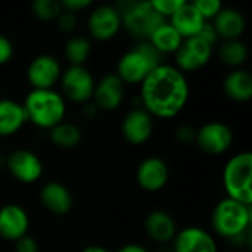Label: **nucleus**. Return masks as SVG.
I'll list each match as a JSON object with an SVG mask.
<instances>
[{
  "label": "nucleus",
  "instance_id": "nucleus-1",
  "mask_svg": "<svg viewBox=\"0 0 252 252\" xmlns=\"http://www.w3.org/2000/svg\"><path fill=\"white\" fill-rule=\"evenodd\" d=\"M189 83L186 74L173 65L161 63L140 83V102L154 118H174L189 100Z\"/></svg>",
  "mask_w": 252,
  "mask_h": 252
},
{
  "label": "nucleus",
  "instance_id": "nucleus-2",
  "mask_svg": "<svg viewBox=\"0 0 252 252\" xmlns=\"http://www.w3.org/2000/svg\"><path fill=\"white\" fill-rule=\"evenodd\" d=\"M22 106L27 120L44 130H50L62 123L66 114L63 96L53 89H31L27 93Z\"/></svg>",
  "mask_w": 252,
  "mask_h": 252
},
{
  "label": "nucleus",
  "instance_id": "nucleus-3",
  "mask_svg": "<svg viewBox=\"0 0 252 252\" xmlns=\"http://www.w3.org/2000/svg\"><path fill=\"white\" fill-rule=\"evenodd\" d=\"M252 213L250 205H244L230 198L217 202L211 213L213 230L224 239H236L251 227Z\"/></svg>",
  "mask_w": 252,
  "mask_h": 252
},
{
  "label": "nucleus",
  "instance_id": "nucleus-4",
  "mask_svg": "<svg viewBox=\"0 0 252 252\" xmlns=\"http://www.w3.org/2000/svg\"><path fill=\"white\" fill-rule=\"evenodd\" d=\"M158 65L161 55L145 40L120 56L115 74L124 84H140Z\"/></svg>",
  "mask_w": 252,
  "mask_h": 252
},
{
  "label": "nucleus",
  "instance_id": "nucleus-5",
  "mask_svg": "<svg viewBox=\"0 0 252 252\" xmlns=\"http://www.w3.org/2000/svg\"><path fill=\"white\" fill-rule=\"evenodd\" d=\"M223 188L226 198L244 205L252 204V154L250 151L233 155L223 168Z\"/></svg>",
  "mask_w": 252,
  "mask_h": 252
},
{
  "label": "nucleus",
  "instance_id": "nucleus-6",
  "mask_svg": "<svg viewBox=\"0 0 252 252\" xmlns=\"http://www.w3.org/2000/svg\"><path fill=\"white\" fill-rule=\"evenodd\" d=\"M121 16V22L128 32L142 38L143 41L164 22L162 18L146 0H123L114 4Z\"/></svg>",
  "mask_w": 252,
  "mask_h": 252
},
{
  "label": "nucleus",
  "instance_id": "nucleus-7",
  "mask_svg": "<svg viewBox=\"0 0 252 252\" xmlns=\"http://www.w3.org/2000/svg\"><path fill=\"white\" fill-rule=\"evenodd\" d=\"M61 87L63 96L74 103H89L93 99L94 92V78L86 66H72L69 65L61 75Z\"/></svg>",
  "mask_w": 252,
  "mask_h": 252
},
{
  "label": "nucleus",
  "instance_id": "nucleus-8",
  "mask_svg": "<svg viewBox=\"0 0 252 252\" xmlns=\"http://www.w3.org/2000/svg\"><path fill=\"white\" fill-rule=\"evenodd\" d=\"M213 49L214 46L208 44L198 35L183 40L180 47L174 53L176 68L180 69L183 74L199 71L210 62L213 56Z\"/></svg>",
  "mask_w": 252,
  "mask_h": 252
},
{
  "label": "nucleus",
  "instance_id": "nucleus-9",
  "mask_svg": "<svg viewBox=\"0 0 252 252\" xmlns=\"http://www.w3.org/2000/svg\"><path fill=\"white\" fill-rule=\"evenodd\" d=\"M6 170L15 180L31 185L43 176V162L34 151L19 148L6 157Z\"/></svg>",
  "mask_w": 252,
  "mask_h": 252
},
{
  "label": "nucleus",
  "instance_id": "nucleus-10",
  "mask_svg": "<svg viewBox=\"0 0 252 252\" xmlns=\"http://www.w3.org/2000/svg\"><path fill=\"white\" fill-rule=\"evenodd\" d=\"M195 143L207 155H221L233 145V131L226 123L210 121L196 128Z\"/></svg>",
  "mask_w": 252,
  "mask_h": 252
},
{
  "label": "nucleus",
  "instance_id": "nucleus-11",
  "mask_svg": "<svg viewBox=\"0 0 252 252\" xmlns=\"http://www.w3.org/2000/svg\"><path fill=\"white\" fill-rule=\"evenodd\" d=\"M121 16L114 4L96 6L87 19V30L92 38L97 41L112 40L121 30Z\"/></svg>",
  "mask_w": 252,
  "mask_h": 252
},
{
  "label": "nucleus",
  "instance_id": "nucleus-12",
  "mask_svg": "<svg viewBox=\"0 0 252 252\" xmlns=\"http://www.w3.org/2000/svg\"><path fill=\"white\" fill-rule=\"evenodd\" d=\"M61 75L62 68L59 61L49 53L37 55L27 66V80L32 89H53Z\"/></svg>",
  "mask_w": 252,
  "mask_h": 252
},
{
  "label": "nucleus",
  "instance_id": "nucleus-13",
  "mask_svg": "<svg viewBox=\"0 0 252 252\" xmlns=\"http://www.w3.org/2000/svg\"><path fill=\"white\" fill-rule=\"evenodd\" d=\"M136 180L139 186L151 193L162 190L170 180L168 164L159 157L145 158L136 171Z\"/></svg>",
  "mask_w": 252,
  "mask_h": 252
},
{
  "label": "nucleus",
  "instance_id": "nucleus-14",
  "mask_svg": "<svg viewBox=\"0 0 252 252\" xmlns=\"http://www.w3.org/2000/svg\"><path fill=\"white\" fill-rule=\"evenodd\" d=\"M154 133V118L143 109L134 108L126 114L121 123V134L130 145L140 146L146 143Z\"/></svg>",
  "mask_w": 252,
  "mask_h": 252
},
{
  "label": "nucleus",
  "instance_id": "nucleus-15",
  "mask_svg": "<svg viewBox=\"0 0 252 252\" xmlns=\"http://www.w3.org/2000/svg\"><path fill=\"white\" fill-rule=\"evenodd\" d=\"M30 230V217L24 207L6 204L0 208V238L7 242H16Z\"/></svg>",
  "mask_w": 252,
  "mask_h": 252
},
{
  "label": "nucleus",
  "instance_id": "nucleus-16",
  "mask_svg": "<svg viewBox=\"0 0 252 252\" xmlns=\"http://www.w3.org/2000/svg\"><path fill=\"white\" fill-rule=\"evenodd\" d=\"M173 252H219L214 236L202 227L179 230L173 239Z\"/></svg>",
  "mask_w": 252,
  "mask_h": 252
},
{
  "label": "nucleus",
  "instance_id": "nucleus-17",
  "mask_svg": "<svg viewBox=\"0 0 252 252\" xmlns=\"http://www.w3.org/2000/svg\"><path fill=\"white\" fill-rule=\"evenodd\" d=\"M124 99V83L112 72L103 75L96 84L93 92V103L102 111L117 109Z\"/></svg>",
  "mask_w": 252,
  "mask_h": 252
},
{
  "label": "nucleus",
  "instance_id": "nucleus-18",
  "mask_svg": "<svg viewBox=\"0 0 252 252\" xmlns=\"http://www.w3.org/2000/svg\"><path fill=\"white\" fill-rule=\"evenodd\" d=\"M40 202L49 213L55 216H65L72 210L74 198L63 183L52 180L41 186Z\"/></svg>",
  "mask_w": 252,
  "mask_h": 252
},
{
  "label": "nucleus",
  "instance_id": "nucleus-19",
  "mask_svg": "<svg viewBox=\"0 0 252 252\" xmlns=\"http://www.w3.org/2000/svg\"><path fill=\"white\" fill-rule=\"evenodd\" d=\"M211 24H213L219 38H223L224 41L239 40L247 27L245 16L242 15L241 10L235 9V7H224V6L214 16Z\"/></svg>",
  "mask_w": 252,
  "mask_h": 252
},
{
  "label": "nucleus",
  "instance_id": "nucleus-20",
  "mask_svg": "<svg viewBox=\"0 0 252 252\" xmlns=\"http://www.w3.org/2000/svg\"><path fill=\"white\" fill-rule=\"evenodd\" d=\"M145 230L154 242L165 245L173 242L177 233V226L170 213L164 210H154L145 219Z\"/></svg>",
  "mask_w": 252,
  "mask_h": 252
},
{
  "label": "nucleus",
  "instance_id": "nucleus-21",
  "mask_svg": "<svg viewBox=\"0 0 252 252\" xmlns=\"http://www.w3.org/2000/svg\"><path fill=\"white\" fill-rule=\"evenodd\" d=\"M168 22L180 34V37L186 40V38L195 37L207 21L199 15V12L196 10L192 1L185 0L183 4L168 19Z\"/></svg>",
  "mask_w": 252,
  "mask_h": 252
},
{
  "label": "nucleus",
  "instance_id": "nucleus-22",
  "mask_svg": "<svg viewBox=\"0 0 252 252\" xmlns=\"http://www.w3.org/2000/svg\"><path fill=\"white\" fill-rule=\"evenodd\" d=\"M27 121L22 103L13 99H0V137L16 134Z\"/></svg>",
  "mask_w": 252,
  "mask_h": 252
},
{
  "label": "nucleus",
  "instance_id": "nucleus-23",
  "mask_svg": "<svg viewBox=\"0 0 252 252\" xmlns=\"http://www.w3.org/2000/svg\"><path fill=\"white\" fill-rule=\"evenodd\" d=\"M224 94L235 102H248L252 97V75L250 71L238 68L230 71L223 80Z\"/></svg>",
  "mask_w": 252,
  "mask_h": 252
},
{
  "label": "nucleus",
  "instance_id": "nucleus-24",
  "mask_svg": "<svg viewBox=\"0 0 252 252\" xmlns=\"http://www.w3.org/2000/svg\"><path fill=\"white\" fill-rule=\"evenodd\" d=\"M161 56L164 53H176L180 47L183 38L180 34L170 25V22H164L161 27H158L146 40Z\"/></svg>",
  "mask_w": 252,
  "mask_h": 252
},
{
  "label": "nucleus",
  "instance_id": "nucleus-25",
  "mask_svg": "<svg viewBox=\"0 0 252 252\" xmlns=\"http://www.w3.org/2000/svg\"><path fill=\"white\" fill-rule=\"evenodd\" d=\"M49 139L58 148L72 149L80 145L83 139V133L78 126L68 121H62L49 130Z\"/></svg>",
  "mask_w": 252,
  "mask_h": 252
},
{
  "label": "nucleus",
  "instance_id": "nucleus-26",
  "mask_svg": "<svg viewBox=\"0 0 252 252\" xmlns=\"http://www.w3.org/2000/svg\"><path fill=\"white\" fill-rule=\"evenodd\" d=\"M248 55H250L248 47L241 38L223 41V44L219 49V56H220L221 62L235 69L241 68L247 62Z\"/></svg>",
  "mask_w": 252,
  "mask_h": 252
},
{
  "label": "nucleus",
  "instance_id": "nucleus-27",
  "mask_svg": "<svg viewBox=\"0 0 252 252\" xmlns=\"http://www.w3.org/2000/svg\"><path fill=\"white\" fill-rule=\"evenodd\" d=\"M92 53V43L83 35H72L65 44V56L72 66H84Z\"/></svg>",
  "mask_w": 252,
  "mask_h": 252
},
{
  "label": "nucleus",
  "instance_id": "nucleus-28",
  "mask_svg": "<svg viewBox=\"0 0 252 252\" xmlns=\"http://www.w3.org/2000/svg\"><path fill=\"white\" fill-rule=\"evenodd\" d=\"M34 16L41 21H52L59 16L62 12L61 3L56 0H35L31 6Z\"/></svg>",
  "mask_w": 252,
  "mask_h": 252
},
{
  "label": "nucleus",
  "instance_id": "nucleus-29",
  "mask_svg": "<svg viewBox=\"0 0 252 252\" xmlns=\"http://www.w3.org/2000/svg\"><path fill=\"white\" fill-rule=\"evenodd\" d=\"M193 6L196 7V10L199 12V15L208 21V19H214V16L221 10L223 4L219 0H195L192 1Z\"/></svg>",
  "mask_w": 252,
  "mask_h": 252
},
{
  "label": "nucleus",
  "instance_id": "nucleus-30",
  "mask_svg": "<svg viewBox=\"0 0 252 252\" xmlns=\"http://www.w3.org/2000/svg\"><path fill=\"white\" fill-rule=\"evenodd\" d=\"M185 0H152L149 1L151 6L167 21L174 15V12L183 4Z\"/></svg>",
  "mask_w": 252,
  "mask_h": 252
},
{
  "label": "nucleus",
  "instance_id": "nucleus-31",
  "mask_svg": "<svg viewBox=\"0 0 252 252\" xmlns=\"http://www.w3.org/2000/svg\"><path fill=\"white\" fill-rule=\"evenodd\" d=\"M56 25L62 32H72L77 27V13L62 9V12L56 18Z\"/></svg>",
  "mask_w": 252,
  "mask_h": 252
},
{
  "label": "nucleus",
  "instance_id": "nucleus-32",
  "mask_svg": "<svg viewBox=\"0 0 252 252\" xmlns=\"http://www.w3.org/2000/svg\"><path fill=\"white\" fill-rule=\"evenodd\" d=\"M176 140L182 145H192L196 140V128L190 124H182L176 128Z\"/></svg>",
  "mask_w": 252,
  "mask_h": 252
},
{
  "label": "nucleus",
  "instance_id": "nucleus-33",
  "mask_svg": "<svg viewBox=\"0 0 252 252\" xmlns=\"http://www.w3.org/2000/svg\"><path fill=\"white\" fill-rule=\"evenodd\" d=\"M15 244V252H38V242L31 235L19 238Z\"/></svg>",
  "mask_w": 252,
  "mask_h": 252
},
{
  "label": "nucleus",
  "instance_id": "nucleus-34",
  "mask_svg": "<svg viewBox=\"0 0 252 252\" xmlns=\"http://www.w3.org/2000/svg\"><path fill=\"white\" fill-rule=\"evenodd\" d=\"M13 52H15V49H13L12 41L6 35L0 34V66L6 65L12 59Z\"/></svg>",
  "mask_w": 252,
  "mask_h": 252
},
{
  "label": "nucleus",
  "instance_id": "nucleus-35",
  "mask_svg": "<svg viewBox=\"0 0 252 252\" xmlns=\"http://www.w3.org/2000/svg\"><path fill=\"white\" fill-rule=\"evenodd\" d=\"M59 3H61V7L63 10H68V12H72V13H77V12L84 10V9L92 6L90 0H62Z\"/></svg>",
  "mask_w": 252,
  "mask_h": 252
},
{
  "label": "nucleus",
  "instance_id": "nucleus-36",
  "mask_svg": "<svg viewBox=\"0 0 252 252\" xmlns=\"http://www.w3.org/2000/svg\"><path fill=\"white\" fill-rule=\"evenodd\" d=\"M196 35L201 37L202 40H205V41H207L208 44H211V46H214V44L219 41V35H217V32H216V30H214V27H213L211 22H205V24L202 25L201 31H199Z\"/></svg>",
  "mask_w": 252,
  "mask_h": 252
},
{
  "label": "nucleus",
  "instance_id": "nucleus-37",
  "mask_svg": "<svg viewBox=\"0 0 252 252\" xmlns=\"http://www.w3.org/2000/svg\"><path fill=\"white\" fill-rule=\"evenodd\" d=\"M115 252H149L143 245L140 244H126L123 247H120Z\"/></svg>",
  "mask_w": 252,
  "mask_h": 252
},
{
  "label": "nucleus",
  "instance_id": "nucleus-38",
  "mask_svg": "<svg viewBox=\"0 0 252 252\" xmlns=\"http://www.w3.org/2000/svg\"><path fill=\"white\" fill-rule=\"evenodd\" d=\"M81 252H111L108 248L102 247V245H87L86 248H83Z\"/></svg>",
  "mask_w": 252,
  "mask_h": 252
},
{
  "label": "nucleus",
  "instance_id": "nucleus-39",
  "mask_svg": "<svg viewBox=\"0 0 252 252\" xmlns=\"http://www.w3.org/2000/svg\"><path fill=\"white\" fill-rule=\"evenodd\" d=\"M4 168H6V155H3L0 152V171L4 170Z\"/></svg>",
  "mask_w": 252,
  "mask_h": 252
}]
</instances>
